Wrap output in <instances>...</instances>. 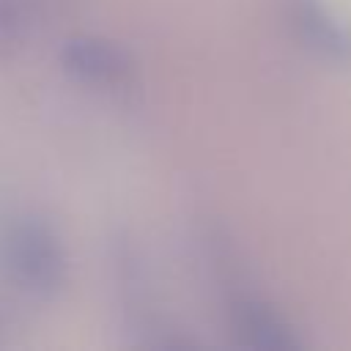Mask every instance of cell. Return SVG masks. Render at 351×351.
<instances>
[{
    "mask_svg": "<svg viewBox=\"0 0 351 351\" xmlns=\"http://www.w3.org/2000/svg\"><path fill=\"white\" fill-rule=\"evenodd\" d=\"M0 271L30 299H52L69 277L58 230L36 214H8L0 222Z\"/></svg>",
    "mask_w": 351,
    "mask_h": 351,
    "instance_id": "cell-1",
    "label": "cell"
},
{
    "mask_svg": "<svg viewBox=\"0 0 351 351\" xmlns=\"http://www.w3.org/2000/svg\"><path fill=\"white\" fill-rule=\"evenodd\" d=\"M60 66L69 77L88 82V85H115L123 82L132 71L129 52L104 36L80 33L63 41L60 47Z\"/></svg>",
    "mask_w": 351,
    "mask_h": 351,
    "instance_id": "cell-2",
    "label": "cell"
},
{
    "mask_svg": "<svg viewBox=\"0 0 351 351\" xmlns=\"http://www.w3.org/2000/svg\"><path fill=\"white\" fill-rule=\"evenodd\" d=\"M230 329L236 343L250 351H296L302 340L293 326L266 302L255 296H241L230 304Z\"/></svg>",
    "mask_w": 351,
    "mask_h": 351,
    "instance_id": "cell-3",
    "label": "cell"
},
{
    "mask_svg": "<svg viewBox=\"0 0 351 351\" xmlns=\"http://www.w3.org/2000/svg\"><path fill=\"white\" fill-rule=\"evenodd\" d=\"M296 19L302 25L304 38L329 58H348L351 55V36L348 30L326 11L318 0H296Z\"/></svg>",
    "mask_w": 351,
    "mask_h": 351,
    "instance_id": "cell-4",
    "label": "cell"
},
{
    "mask_svg": "<svg viewBox=\"0 0 351 351\" xmlns=\"http://www.w3.org/2000/svg\"><path fill=\"white\" fill-rule=\"evenodd\" d=\"M16 33H19L16 11L8 0H0V47H8L11 41H16Z\"/></svg>",
    "mask_w": 351,
    "mask_h": 351,
    "instance_id": "cell-5",
    "label": "cell"
}]
</instances>
